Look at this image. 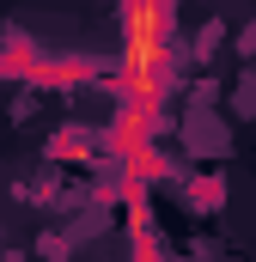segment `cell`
Returning <instances> with one entry per match:
<instances>
[{
  "label": "cell",
  "instance_id": "6da1fadb",
  "mask_svg": "<svg viewBox=\"0 0 256 262\" xmlns=\"http://www.w3.org/2000/svg\"><path fill=\"white\" fill-rule=\"evenodd\" d=\"M165 61H171V12L165 6H128V18H122V98L134 110V134L153 116Z\"/></svg>",
  "mask_w": 256,
  "mask_h": 262
}]
</instances>
